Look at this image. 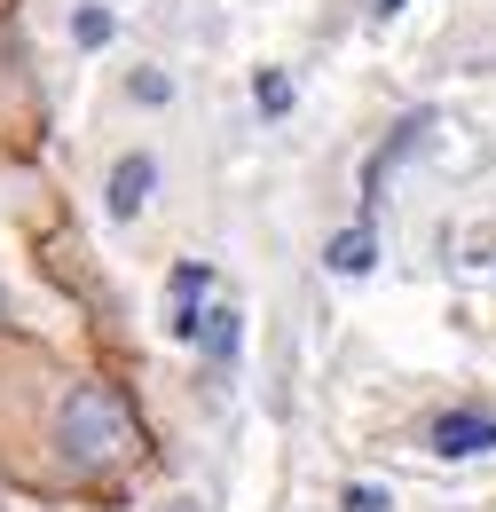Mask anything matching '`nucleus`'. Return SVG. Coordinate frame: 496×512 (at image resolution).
I'll return each instance as SVG.
<instances>
[{"label":"nucleus","instance_id":"5","mask_svg":"<svg viewBox=\"0 0 496 512\" xmlns=\"http://www.w3.org/2000/svg\"><path fill=\"white\" fill-rule=\"evenodd\" d=\"M197 355H205V371H213V379H229V371H237V355H245V308H237V300H213V308H205Z\"/></svg>","mask_w":496,"mask_h":512},{"label":"nucleus","instance_id":"6","mask_svg":"<svg viewBox=\"0 0 496 512\" xmlns=\"http://www.w3.org/2000/svg\"><path fill=\"white\" fill-rule=\"evenodd\" d=\"M323 268H331V276H371L378 268V221H347V229L323 245Z\"/></svg>","mask_w":496,"mask_h":512},{"label":"nucleus","instance_id":"3","mask_svg":"<svg viewBox=\"0 0 496 512\" xmlns=\"http://www.w3.org/2000/svg\"><path fill=\"white\" fill-rule=\"evenodd\" d=\"M426 127H434V111H410V119H394V134L378 142L371 166H363V213H355V221H378V213H386V182H394V166H402V158L426 142Z\"/></svg>","mask_w":496,"mask_h":512},{"label":"nucleus","instance_id":"8","mask_svg":"<svg viewBox=\"0 0 496 512\" xmlns=\"http://www.w3.org/2000/svg\"><path fill=\"white\" fill-rule=\"evenodd\" d=\"M252 103H260V119H284V111L300 103V87H292V71H260V79H252Z\"/></svg>","mask_w":496,"mask_h":512},{"label":"nucleus","instance_id":"14","mask_svg":"<svg viewBox=\"0 0 496 512\" xmlns=\"http://www.w3.org/2000/svg\"><path fill=\"white\" fill-rule=\"evenodd\" d=\"M0 323H8V292H0Z\"/></svg>","mask_w":496,"mask_h":512},{"label":"nucleus","instance_id":"12","mask_svg":"<svg viewBox=\"0 0 496 512\" xmlns=\"http://www.w3.org/2000/svg\"><path fill=\"white\" fill-rule=\"evenodd\" d=\"M402 8H410V0H371V16H402Z\"/></svg>","mask_w":496,"mask_h":512},{"label":"nucleus","instance_id":"2","mask_svg":"<svg viewBox=\"0 0 496 512\" xmlns=\"http://www.w3.org/2000/svg\"><path fill=\"white\" fill-rule=\"evenodd\" d=\"M418 442L434 449L441 465H465V457H489L496 449V402L465 394V402H441L434 418L418 426Z\"/></svg>","mask_w":496,"mask_h":512},{"label":"nucleus","instance_id":"13","mask_svg":"<svg viewBox=\"0 0 496 512\" xmlns=\"http://www.w3.org/2000/svg\"><path fill=\"white\" fill-rule=\"evenodd\" d=\"M166 512H205V505H197V497H174V505H166Z\"/></svg>","mask_w":496,"mask_h":512},{"label":"nucleus","instance_id":"9","mask_svg":"<svg viewBox=\"0 0 496 512\" xmlns=\"http://www.w3.org/2000/svg\"><path fill=\"white\" fill-rule=\"evenodd\" d=\"M166 300H213V268H205V260H174Z\"/></svg>","mask_w":496,"mask_h":512},{"label":"nucleus","instance_id":"1","mask_svg":"<svg viewBox=\"0 0 496 512\" xmlns=\"http://www.w3.org/2000/svg\"><path fill=\"white\" fill-rule=\"evenodd\" d=\"M56 442L79 473H119V465H134V457H142V418H134L126 386L79 379L56 410Z\"/></svg>","mask_w":496,"mask_h":512},{"label":"nucleus","instance_id":"4","mask_svg":"<svg viewBox=\"0 0 496 512\" xmlns=\"http://www.w3.org/2000/svg\"><path fill=\"white\" fill-rule=\"evenodd\" d=\"M150 190H158V158H150V150H126L119 166H111V182H103V213L126 229V221H142Z\"/></svg>","mask_w":496,"mask_h":512},{"label":"nucleus","instance_id":"10","mask_svg":"<svg viewBox=\"0 0 496 512\" xmlns=\"http://www.w3.org/2000/svg\"><path fill=\"white\" fill-rule=\"evenodd\" d=\"M386 505H394V497H386L378 481H347V489H339V512H386Z\"/></svg>","mask_w":496,"mask_h":512},{"label":"nucleus","instance_id":"11","mask_svg":"<svg viewBox=\"0 0 496 512\" xmlns=\"http://www.w3.org/2000/svg\"><path fill=\"white\" fill-rule=\"evenodd\" d=\"M126 95H134V103H174V79H158V71H134V79H126Z\"/></svg>","mask_w":496,"mask_h":512},{"label":"nucleus","instance_id":"7","mask_svg":"<svg viewBox=\"0 0 496 512\" xmlns=\"http://www.w3.org/2000/svg\"><path fill=\"white\" fill-rule=\"evenodd\" d=\"M71 40L95 56V48H111V40H119V16H111L103 0H79V8H71Z\"/></svg>","mask_w":496,"mask_h":512}]
</instances>
